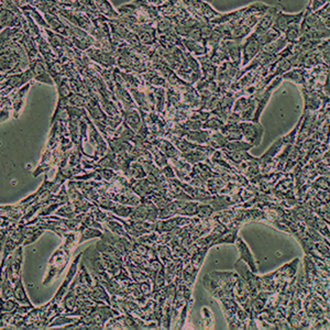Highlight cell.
<instances>
[{
  "label": "cell",
  "mask_w": 330,
  "mask_h": 330,
  "mask_svg": "<svg viewBox=\"0 0 330 330\" xmlns=\"http://www.w3.org/2000/svg\"><path fill=\"white\" fill-rule=\"evenodd\" d=\"M329 38L330 30L323 23L321 18L316 12H308L305 10V15L301 22L300 40H325Z\"/></svg>",
  "instance_id": "6da1fadb"
},
{
  "label": "cell",
  "mask_w": 330,
  "mask_h": 330,
  "mask_svg": "<svg viewBox=\"0 0 330 330\" xmlns=\"http://www.w3.org/2000/svg\"><path fill=\"white\" fill-rule=\"evenodd\" d=\"M70 253H72V250H68L67 248L64 247L63 244L59 249L54 251V253L52 254V256L49 260L48 271L43 280L44 286L51 284L56 279V277H59L61 275V273L64 270H65L70 259Z\"/></svg>",
  "instance_id": "7a4b0ae2"
},
{
  "label": "cell",
  "mask_w": 330,
  "mask_h": 330,
  "mask_svg": "<svg viewBox=\"0 0 330 330\" xmlns=\"http://www.w3.org/2000/svg\"><path fill=\"white\" fill-rule=\"evenodd\" d=\"M33 79V73L31 68H28L20 73L10 74L6 77L5 82L2 81V97H7L12 92H16L19 88L24 86L25 84L30 83Z\"/></svg>",
  "instance_id": "3957f363"
},
{
  "label": "cell",
  "mask_w": 330,
  "mask_h": 330,
  "mask_svg": "<svg viewBox=\"0 0 330 330\" xmlns=\"http://www.w3.org/2000/svg\"><path fill=\"white\" fill-rule=\"evenodd\" d=\"M82 256H83V252L80 254H77L76 258L73 260L72 264H70V267H69V269L67 271L65 279H64V281L61 284V286L59 287V289H57V292L53 296V299H52V301L50 302L51 304H61V302L63 301L64 296H65V294L67 293V290H68V288L70 286V284H72V282L75 279L77 272H79L80 261H81Z\"/></svg>",
  "instance_id": "277c9868"
},
{
  "label": "cell",
  "mask_w": 330,
  "mask_h": 330,
  "mask_svg": "<svg viewBox=\"0 0 330 330\" xmlns=\"http://www.w3.org/2000/svg\"><path fill=\"white\" fill-rule=\"evenodd\" d=\"M239 125H240L243 138L248 143H250L252 146H256L261 143L264 134V128L260 122L241 121L239 122Z\"/></svg>",
  "instance_id": "5b68a950"
},
{
  "label": "cell",
  "mask_w": 330,
  "mask_h": 330,
  "mask_svg": "<svg viewBox=\"0 0 330 330\" xmlns=\"http://www.w3.org/2000/svg\"><path fill=\"white\" fill-rule=\"evenodd\" d=\"M262 50V45L259 41L256 35L251 33L244 38V41L242 42V62H241V67L247 66L248 64L254 59V57L260 53Z\"/></svg>",
  "instance_id": "8992f818"
},
{
  "label": "cell",
  "mask_w": 330,
  "mask_h": 330,
  "mask_svg": "<svg viewBox=\"0 0 330 330\" xmlns=\"http://www.w3.org/2000/svg\"><path fill=\"white\" fill-rule=\"evenodd\" d=\"M304 15H305V10H302L297 12V14H285V12H283L282 10H279L275 17L273 28H275L277 31H280L282 34H284V32L287 30L290 24L301 23Z\"/></svg>",
  "instance_id": "52a82bcc"
},
{
  "label": "cell",
  "mask_w": 330,
  "mask_h": 330,
  "mask_svg": "<svg viewBox=\"0 0 330 330\" xmlns=\"http://www.w3.org/2000/svg\"><path fill=\"white\" fill-rule=\"evenodd\" d=\"M30 68L32 70V73H33V79L35 81L44 84H49V85H53L54 82L49 73L48 70L49 68L47 66L45 61L40 59V57H38L36 60L32 61L30 63Z\"/></svg>",
  "instance_id": "ba28073f"
},
{
  "label": "cell",
  "mask_w": 330,
  "mask_h": 330,
  "mask_svg": "<svg viewBox=\"0 0 330 330\" xmlns=\"http://www.w3.org/2000/svg\"><path fill=\"white\" fill-rule=\"evenodd\" d=\"M222 45L226 50L229 61L241 67L242 62V40H224Z\"/></svg>",
  "instance_id": "9c48e42d"
},
{
  "label": "cell",
  "mask_w": 330,
  "mask_h": 330,
  "mask_svg": "<svg viewBox=\"0 0 330 330\" xmlns=\"http://www.w3.org/2000/svg\"><path fill=\"white\" fill-rule=\"evenodd\" d=\"M236 247L239 251V260L244 262L245 264L248 265L249 269L253 272V273H258V268H256V262H255V259L252 254V252L249 248V245L245 243V241L243 240L242 238L238 237L237 240L235 242Z\"/></svg>",
  "instance_id": "30bf717a"
},
{
  "label": "cell",
  "mask_w": 330,
  "mask_h": 330,
  "mask_svg": "<svg viewBox=\"0 0 330 330\" xmlns=\"http://www.w3.org/2000/svg\"><path fill=\"white\" fill-rule=\"evenodd\" d=\"M279 10L280 9L276 7H270L269 10L265 12L263 17L260 19V21L256 23L253 31H252V33L259 36V35L264 34L265 32H268L272 27H273L275 17H276L277 12H279Z\"/></svg>",
  "instance_id": "8fae6325"
},
{
  "label": "cell",
  "mask_w": 330,
  "mask_h": 330,
  "mask_svg": "<svg viewBox=\"0 0 330 330\" xmlns=\"http://www.w3.org/2000/svg\"><path fill=\"white\" fill-rule=\"evenodd\" d=\"M32 83L25 84L24 86L21 88H19L16 92H14V95L11 97L12 100V112H14V117L18 118L19 115H20V112L22 110V107L24 105V100H25V96H27L29 88L31 87Z\"/></svg>",
  "instance_id": "7c38bea8"
},
{
  "label": "cell",
  "mask_w": 330,
  "mask_h": 330,
  "mask_svg": "<svg viewBox=\"0 0 330 330\" xmlns=\"http://www.w3.org/2000/svg\"><path fill=\"white\" fill-rule=\"evenodd\" d=\"M130 186L132 191L141 198H149L155 192L154 187L148 182L146 178L142 179H131Z\"/></svg>",
  "instance_id": "4fadbf2b"
},
{
  "label": "cell",
  "mask_w": 330,
  "mask_h": 330,
  "mask_svg": "<svg viewBox=\"0 0 330 330\" xmlns=\"http://www.w3.org/2000/svg\"><path fill=\"white\" fill-rule=\"evenodd\" d=\"M10 264H11V269H12V273H14L15 281L19 277L22 276L21 275V267H22V261H23V245H19V247L15 250L14 253L10 255L8 259Z\"/></svg>",
  "instance_id": "5bb4252c"
},
{
  "label": "cell",
  "mask_w": 330,
  "mask_h": 330,
  "mask_svg": "<svg viewBox=\"0 0 330 330\" xmlns=\"http://www.w3.org/2000/svg\"><path fill=\"white\" fill-rule=\"evenodd\" d=\"M198 60L200 64H202V70H203L202 80L212 82L217 77V73H218L217 65L216 64H213L207 55L199 56Z\"/></svg>",
  "instance_id": "9a60e30c"
},
{
  "label": "cell",
  "mask_w": 330,
  "mask_h": 330,
  "mask_svg": "<svg viewBox=\"0 0 330 330\" xmlns=\"http://www.w3.org/2000/svg\"><path fill=\"white\" fill-rule=\"evenodd\" d=\"M121 113H122V117H124V121H126L128 126L137 132L140 129V127L142 126V124H143V120H142L140 113L134 108L121 110Z\"/></svg>",
  "instance_id": "2e32d148"
},
{
  "label": "cell",
  "mask_w": 330,
  "mask_h": 330,
  "mask_svg": "<svg viewBox=\"0 0 330 330\" xmlns=\"http://www.w3.org/2000/svg\"><path fill=\"white\" fill-rule=\"evenodd\" d=\"M152 143L157 145L160 150L166 155L167 159L171 160L180 158V152L177 150V148L174 145L172 141L166 139H155Z\"/></svg>",
  "instance_id": "e0dca14e"
},
{
  "label": "cell",
  "mask_w": 330,
  "mask_h": 330,
  "mask_svg": "<svg viewBox=\"0 0 330 330\" xmlns=\"http://www.w3.org/2000/svg\"><path fill=\"white\" fill-rule=\"evenodd\" d=\"M88 55L92 57L94 61L99 63L100 65L105 66V67H110L115 64V57L113 56L112 53H110V52H103L100 50L90 49V50H88Z\"/></svg>",
  "instance_id": "ac0fdd59"
},
{
  "label": "cell",
  "mask_w": 330,
  "mask_h": 330,
  "mask_svg": "<svg viewBox=\"0 0 330 330\" xmlns=\"http://www.w3.org/2000/svg\"><path fill=\"white\" fill-rule=\"evenodd\" d=\"M228 141H236V140H242L243 134L241 132L240 125L239 122H227L220 130Z\"/></svg>",
  "instance_id": "d6986e66"
},
{
  "label": "cell",
  "mask_w": 330,
  "mask_h": 330,
  "mask_svg": "<svg viewBox=\"0 0 330 330\" xmlns=\"http://www.w3.org/2000/svg\"><path fill=\"white\" fill-rule=\"evenodd\" d=\"M17 12L11 11L9 9H2V27L3 28H14L20 27L22 17L16 16Z\"/></svg>",
  "instance_id": "ffe728a7"
},
{
  "label": "cell",
  "mask_w": 330,
  "mask_h": 330,
  "mask_svg": "<svg viewBox=\"0 0 330 330\" xmlns=\"http://www.w3.org/2000/svg\"><path fill=\"white\" fill-rule=\"evenodd\" d=\"M14 297L16 299V301L20 304V305H29V306H33L32 305V303L30 302L28 294H27V290L24 288L23 285V282H22V276L19 277L17 280V282L15 283V286H14Z\"/></svg>",
  "instance_id": "44dd1931"
},
{
  "label": "cell",
  "mask_w": 330,
  "mask_h": 330,
  "mask_svg": "<svg viewBox=\"0 0 330 330\" xmlns=\"http://www.w3.org/2000/svg\"><path fill=\"white\" fill-rule=\"evenodd\" d=\"M183 43L185 44L187 50L197 56H204L208 53V48L203 42L192 40V39H184Z\"/></svg>",
  "instance_id": "7402d4cb"
},
{
  "label": "cell",
  "mask_w": 330,
  "mask_h": 330,
  "mask_svg": "<svg viewBox=\"0 0 330 330\" xmlns=\"http://www.w3.org/2000/svg\"><path fill=\"white\" fill-rule=\"evenodd\" d=\"M222 151L224 152L226 159L232 162V163L236 165L242 163V162L256 160V158L252 157L251 154L248 153V151H236V152H228V151H224V150H222Z\"/></svg>",
  "instance_id": "603a6c76"
},
{
  "label": "cell",
  "mask_w": 330,
  "mask_h": 330,
  "mask_svg": "<svg viewBox=\"0 0 330 330\" xmlns=\"http://www.w3.org/2000/svg\"><path fill=\"white\" fill-rule=\"evenodd\" d=\"M209 137H210V131L209 130H194V131H189L187 134L185 135V138L191 141L194 142V143H197V144H205V143H208L209 141Z\"/></svg>",
  "instance_id": "cb8c5ba5"
},
{
  "label": "cell",
  "mask_w": 330,
  "mask_h": 330,
  "mask_svg": "<svg viewBox=\"0 0 330 330\" xmlns=\"http://www.w3.org/2000/svg\"><path fill=\"white\" fill-rule=\"evenodd\" d=\"M14 286L15 284L10 281L7 273L3 270L2 274V299L8 300L14 297Z\"/></svg>",
  "instance_id": "d4e9b609"
},
{
  "label": "cell",
  "mask_w": 330,
  "mask_h": 330,
  "mask_svg": "<svg viewBox=\"0 0 330 330\" xmlns=\"http://www.w3.org/2000/svg\"><path fill=\"white\" fill-rule=\"evenodd\" d=\"M227 143H228V140L222 132L220 131L210 132L208 145L211 146L213 150H215V149L216 150H223Z\"/></svg>",
  "instance_id": "484cf974"
},
{
  "label": "cell",
  "mask_w": 330,
  "mask_h": 330,
  "mask_svg": "<svg viewBox=\"0 0 330 330\" xmlns=\"http://www.w3.org/2000/svg\"><path fill=\"white\" fill-rule=\"evenodd\" d=\"M103 237V230L98 229V228H93V227H86L83 229V231L81 232L80 235V240H79V244L88 241L90 239H94V238H102Z\"/></svg>",
  "instance_id": "4316f807"
},
{
  "label": "cell",
  "mask_w": 330,
  "mask_h": 330,
  "mask_svg": "<svg viewBox=\"0 0 330 330\" xmlns=\"http://www.w3.org/2000/svg\"><path fill=\"white\" fill-rule=\"evenodd\" d=\"M129 176L133 179H142L146 177V172L140 161H131L129 167Z\"/></svg>",
  "instance_id": "83f0119b"
},
{
  "label": "cell",
  "mask_w": 330,
  "mask_h": 330,
  "mask_svg": "<svg viewBox=\"0 0 330 330\" xmlns=\"http://www.w3.org/2000/svg\"><path fill=\"white\" fill-rule=\"evenodd\" d=\"M93 3L96 6V8L99 9L105 16H107L109 18H118L119 17L118 12L113 8V6L110 5L107 0H93Z\"/></svg>",
  "instance_id": "f1b7e54d"
},
{
  "label": "cell",
  "mask_w": 330,
  "mask_h": 330,
  "mask_svg": "<svg viewBox=\"0 0 330 330\" xmlns=\"http://www.w3.org/2000/svg\"><path fill=\"white\" fill-rule=\"evenodd\" d=\"M116 137L124 141H132L135 137V131L128 126L126 121H122V124L116 130Z\"/></svg>",
  "instance_id": "f546056e"
},
{
  "label": "cell",
  "mask_w": 330,
  "mask_h": 330,
  "mask_svg": "<svg viewBox=\"0 0 330 330\" xmlns=\"http://www.w3.org/2000/svg\"><path fill=\"white\" fill-rule=\"evenodd\" d=\"M253 148L247 141L236 140V141H228V143L223 149L224 151L228 152H236V151H249Z\"/></svg>",
  "instance_id": "4dcf8cb0"
},
{
  "label": "cell",
  "mask_w": 330,
  "mask_h": 330,
  "mask_svg": "<svg viewBox=\"0 0 330 330\" xmlns=\"http://www.w3.org/2000/svg\"><path fill=\"white\" fill-rule=\"evenodd\" d=\"M55 215L59 217H62V218L72 219L77 216V212H76V208H75L74 204L69 200L68 203L62 205L60 208L55 211Z\"/></svg>",
  "instance_id": "1f68e13d"
},
{
  "label": "cell",
  "mask_w": 330,
  "mask_h": 330,
  "mask_svg": "<svg viewBox=\"0 0 330 330\" xmlns=\"http://www.w3.org/2000/svg\"><path fill=\"white\" fill-rule=\"evenodd\" d=\"M283 35L286 39L287 43L296 42L301 36V23L290 24Z\"/></svg>",
  "instance_id": "d6a6232c"
},
{
  "label": "cell",
  "mask_w": 330,
  "mask_h": 330,
  "mask_svg": "<svg viewBox=\"0 0 330 330\" xmlns=\"http://www.w3.org/2000/svg\"><path fill=\"white\" fill-rule=\"evenodd\" d=\"M238 238V229L231 228L230 230H226L224 234L220 236L217 240L213 243V245H218V244H224V243H229V244H234Z\"/></svg>",
  "instance_id": "836d02e7"
},
{
  "label": "cell",
  "mask_w": 330,
  "mask_h": 330,
  "mask_svg": "<svg viewBox=\"0 0 330 330\" xmlns=\"http://www.w3.org/2000/svg\"><path fill=\"white\" fill-rule=\"evenodd\" d=\"M224 120L220 119L217 116H210V117L207 119L204 124H203V129L205 130H209V131H220L222 128L224 127Z\"/></svg>",
  "instance_id": "e575fe53"
},
{
  "label": "cell",
  "mask_w": 330,
  "mask_h": 330,
  "mask_svg": "<svg viewBox=\"0 0 330 330\" xmlns=\"http://www.w3.org/2000/svg\"><path fill=\"white\" fill-rule=\"evenodd\" d=\"M133 209H134V207H132V206L116 203L113 207V209L110 210V212H113L116 216H119L121 218H129L131 216Z\"/></svg>",
  "instance_id": "d590c367"
},
{
  "label": "cell",
  "mask_w": 330,
  "mask_h": 330,
  "mask_svg": "<svg viewBox=\"0 0 330 330\" xmlns=\"http://www.w3.org/2000/svg\"><path fill=\"white\" fill-rule=\"evenodd\" d=\"M101 108L103 112L107 114V116H110V117H116V116H120V109L117 108V106L115 105L113 101H110L107 99L105 96L101 95Z\"/></svg>",
  "instance_id": "8d00e7d4"
},
{
  "label": "cell",
  "mask_w": 330,
  "mask_h": 330,
  "mask_svg": "<svg viewBox=\"0 0 330 330\" xmlns=\"http://www.w3.org/2000/svg\"><path fill=\"white\" fill-rule=\"evenodd\" d=\"M209 248H202V249H198L197 251L194 252L193 254H191V258H190V262L192 263V265L194 268H196V269H200V267H202V264L204 262V259H205V255L207 253V251H208Z\"/></svg>",
  "instance_id": "74e56055"
},
{
  "label": "cell",
  "mask_w": 330,
  "mask_h": 330,
  "mask_svg": "<svg viewBox=\"0 0 330 330\" xmlns=\"http://www.w3.org/2000/svg\"><path fill=\"white\" fill-rule=\"evenodd\" d=\"M217 176V175H216ZM212 176L208 180H207V191H208L210 194H217L220 191H222L223 187L225 186L224 180L220 177Z\"/></svg>",
  "instance_id": "f35d334b"
},
{
  "label": "cell",
  "mask_w": 330,
  "mask_h": 330,
  "mask_svg": "<svg viewBox=\"0 0 330 330\" xmlns=\"http://www.w3.org/2000/svg\"><path fill=\"white\" fill-rule=\"evenodd\" d=\"M45 17H47L49 27H51L54 31L60 32V33H62V34H65V35L67 34V31H66L65 27H64V24L55 16H52L51 14H47L45 15Z\"/></svg>",
  "instance_id": "ab89813d"
},
{
  "label": "cell",
  "mask_w": 330,
  "mask_h": 330,
  "mask_svg": "<svg viewBox=\"0 0 330 330\" xmlns=\"http://www.w3.org/2000/svg\"><path fill=\"white\" fill-rule=\"evenodd\" d=\"M202 315V326L205 329H211L213 326V315L209 307H203L200 310Z\"/></svg>",
  "instance_id": "60d3db41"
},
{
  "label": "cell",
  "mask_w": 330,
  "mask_h": 330,
  "mask_svg": "<svg viewBox=\"0 0 330 330\" xmlns=\"http://www.w3.org/2000/svg\"><path fill=\"white\" fill-rule=\"evenodd\" d=\"M157 252H158V255L160 260L164 263L171 261L173 259V252L171 250L170 247H167L166 244H159L158 248H157Z\"/></svg>",
  "instance_id": "b9f144b4"
},
{
  "label": "cell",
  "mask_w": 330,
  "mask_h": 330,
  "mask_svg": "<svg viewBox=\"0 0 330 330\" xmlns=\"http://www.w3.org/2000/svg\"><path fill=\"white\" fill-rule=\"evenodd\" d=\"M20 41L23 44V48L25 49V51H27V53H28L30 59H33V57H35L38 55V51L35 49V45L29 35H24Z\"/></svg>",
  "instance_id": "7bdbcfd3"
},
{
  "label": "cell",
  "mask_w": 330,
  "mask_h": 330,
  "mask_svg": "<svg viewBox=\"0 0 330 330\" xmlns=\"http://www.w3.org/2000/svg\"><path fill=\"white\" fill-rule=\"evenodd\" d=\"M213 211H215V209L212 208V206L210 204L202 203V204H198V208H197L196 216L198 218L207 219V218H209V217L212 216Z\"/></svg>",
  "instance_id": "ee69618b"
},
{
  "label": "cell",
  "mask_w": 330,
  "mask_h": 330,
  "mask_svg": "<svg viewBox=\"0 0 330 330\" xmlns=\"http://www.w3.org/2000/svg\"><path fill=\"white\" fill-rule=\"evenodd\" d=\"M11 109H12L11 98H9V97H2V122L9 119Z\"/></svg>",
  "instance_id": "f6af8a7d"
},
{
  "label": "cell",
  "mask_w": 330,
  "mask_h": 330,
  "mask_svg": "<svg viewBox=\"0 0 330 330\" xmlns=\"http://www.w3.org/2000/svg\"><path fill=\"white\" fill-rule=\"evenodd\" d=\"M2 303V313H11V312H15V310L20 306V304H19L15 297H12V299H8V300H4L2 299L0 301Z\"/></svg>",
  "instance_id": "bcb514c9"
},
{
  "label": "cell",
  "mask_w": 330,
  "mask_h": 330,
  "mask_svg": "<svg viewBox=\"0 0 330 330\" xmlns=\"http://www.w3.org/2000/svg\"><path fill=\"white\" fill-rule=\"evenodd\" d=\"M315 12L321 18L323 23H325L326 27L330 30V0L325 6H322L320 9H318Z\"/></svg>",
  "instance_id": "7dc6e473"
},
{
  "label": "cell",
  "mask_w": 330,
  "mask_h": 330,
  "mask_svg": "<svg viewBox=\"0 0 330 330\" xmlns=\"http://www.w3.org/2000/svg\"><path fill=\"white\" fill-rule=\"evenodd\" d=\"M153 33H154V30L150 27H144L142 28V31L139 32V35H140V40L145 43L149 44L154 41V38H153Z\"/></svg>",
  "instance_id": "c3c4849f"
},
{
  "label": "cell",
  "mask_w": 330,
  "mask_h": 330,
  "mask_svg": "<svg viewBox=\"0 0 330 330\" xmlns=\"http://www.w3.org/2000/svg\"><path fill=\"white\" fill-rule=\"evenodd\" d=\"M43 232H44V229L41 228V227H38L31 232V234L27 237V239H25L24 242H23V247H25V245H29V244H32V243H34L39 238H40L42 235H43Z\"/></svg>",
  "instance_id": "681fc988"
},
{
  "label": "cell",
  "mask_w": 330,
  "mask_h": 330,
  "mask_svg": "<svg viewBox=\"0 0 330 330\" xmlns=\"http://www.w3.org/2000/svg\"><path fill=\"white\" fill-rule=\"evenodd\" d=\"M154 95H155V100H157V106H158V110L161 113L162 110H163V106H164V89L163 88H158V89H154Z\"/></svg>",
  "instance_id": "f907efd6"
},
{
  "label": "cell",
  "mask_w": 330,
  "mask_h": 330,
  "mask_svg": "<svg viewBox=\"0 0 330 330\" xmlns=\"http://www.w3.org/2000/svg\"><path fill=\"white\" fill-rule=\"evenodd\" d=\"M152 283L153 282L150 279H146L144 281L138 283L141 293L143 294L144 296H150V294L152 292Z\"/></svg>",
  "instance_id": "816d5d0a"
},
{
  "label": "cell",
  "mask_w": 330,
  "mask_h": 330,
  "mask_svg": "<svg viewBox=\"0 0 330 330\" xmlns=\"http://www.w3.org/2000/svg\"><path fill=\"white\" fill-rule=\"evenodd\" d=\"M183 127L186 129V130L189 131H194V130H199V129L203 128V124L202 121H197V120H187L185 124L183 125Z\"/></svg>",
  "instance_id": "f5cc1de1"
},
{
  "label": "cell",
  "mask_w": 330,
  "mask_h": 330,
  "mask_svg": "<svg viewBox=\"0 0 330 330\" xmlns=\"http://www.w3.org/2000/svg\"><path fill=\"white\" fill-rule=\"evenodd\" d=\"M162 173H163L164 177L167 178V179L176 177V174H175V171H174V167L170 163L167 165H165L164 167H162Z\"/></svg>",
  "instance_id": "db71d44e"
},
{
  "label": "cell",
  "mask_w": 330,
  "mask_h": 330,
  "mask_svg": "<svg viewBox=\"0 0 330 330\" xmlns=\"http://www.w3.org/2000/svg\"><path fill=\"white\" fill-rule=\"evenodd\" d=\"M171 27V23L169 20H166V19H164V20H162L160 23H159V30L160 32H165L166 30H169Z\"/></svg>",
  "instance_id": "11a10c76"
}]
</instances>
